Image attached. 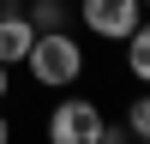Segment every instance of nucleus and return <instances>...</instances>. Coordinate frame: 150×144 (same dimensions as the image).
<instances>
[{"label": "nucleus", "instance_id": "obj_1", "mask_svg": "<svg viewBox=\"0 0 150 144\" xmlns=\"http://www.w3.org/2000/svg\"><path fill=\"white\" fill-rule=\"evenodd\" d=\"M24 72H30L42 90H72L84 78V48L72 30H36L30 54H24Z\"/></svg>", "mask_w": 150, "mask_h": 144}, {"label": "nucleus", "instance_id": "obj_11", "mask_svg": "<svg viewBox=\"0 0 150 144\" xmlns=\"http://www.w3.org/2000/svg\"><path fill=\"white\" fill-rule=\"evenodd\" d=\"M144 12H150V0H144Z\"/></svg>", "mask_w": 150, "mask_h": 144}, {"label": "nucleus", "instance_id": "obj_10", "mask_svg": "<svg viewBox=\"0 0 150 144\" xmlns=\"http://www.w3.org/2000/svg\"><path fill=\"white\" fill-rule=\"evenodd\" d=\"M0 6H24V0H0Z\"/></svg>", "mask_w": 150, "mask_h": 144}, {"label": "nucleus", "instance_id": "obj_9", "mask_svg": "<svg viewBox=\"0 0 150 144\" xmlns=\"http://www.w3.org/2000/svg\"><path fill=\"white\" fill-rule=\"evenodd\" d=\"M0 144H12V120L6 114H0Z\"/></svg>", "mask_w": 150, "mask_h": 144}, {"label": "nucleus", "instance_id": "obj_5", "mask_svg": "<svg viewBox=\"0 0 150 144\" xmlns=\"http://www.w3.org/2000/svg\"><path fill=\"white\" fill-rule=\"evenodd\" d=\"M120 48H126V72H132V78L150 90V18H138V30H132Z\"/></svg>", "mask_w": 150, "mask_h": 144}, {"label": "nucleus", "instance_id": "obj_3", "mask_svg": "<svg viewBox=\"0 0 150 144\" xmlns=\"http://www.w3.org/2000/svg\"><path fill=\"white\" fill-rule=\"evenodd\" d=\"M78 18L96 42H126L144 18V0H78Z\"/></svg>", "mask_w": 150, "mask_h": 144}, {"label": "nucleus", "instance_id": "obj_8", "mask_svg": "<svg viewBox=\"0 0 150 144\" xmlns=\"http://www.w3.org/2000/svg\"><path fill=\"white\" fill-rule=\"evenodd\" d=\"M6 90H12V72H6V66H0V102H6Z\"/></svg>", "mask_w": 150, "mask_h": 144}, {"label": "nucleus", "instance_id": "obj_7", "mask_svg": "<svg viewBox=\"0 0 150 144\" xmlns=\"http://www.w3.org/2000/svg\"><path fill=\"white\" fill-rule=\"evenodd\" d=\"M30 24H36V30H66L72 12H66V0H36V6H30Z\"/></svg>", "mask_w": 150, "mask_h": 144}, {"label": "nucleus", "instance_id": "obj_4", "mask_svg": "<svg viewBox=\"0 0 150 144\" xmlns=\"http://www.w3.org/2000/svg\"><path fill=\"white\" fill-rule=\"evenodd\" d=\"M30 42H36L30 12H24V6H0V66H24Z\"/></svg>", "mask_w": 150, "mask_h": 144}, {"label": "nucleus", "instance_id": "obj_6", "mask_svg": "<svg viewBox=\"0 0 150 144\" xmlns=\"http://www.w3.org/2000/svg\"><path fill=\"white\" fill-rule=\"evenodd\" d=\"M120 126H126V132H132L138 144H150V90H138V96L126 102V114H120Z\"/></svg>", "mask_w": 150, "mask_h": 144}, {"label": "nucleus", "instance_id": "obj_2", "mask_svg": "<svg viewBox=\"0 0 150 144\" xmlns=\"http://www.w3.org/2000/svg\"><path fill=\"white\" fill-rule=\"evenodd\" d=\"M108 114L90 102V96H60L48 108V144H102Z\"/></svg>", "mask_w": 150, "mask_h": 144}]
</instances>
